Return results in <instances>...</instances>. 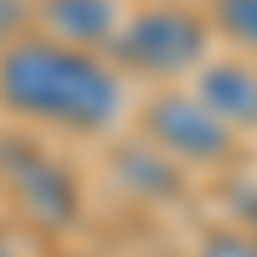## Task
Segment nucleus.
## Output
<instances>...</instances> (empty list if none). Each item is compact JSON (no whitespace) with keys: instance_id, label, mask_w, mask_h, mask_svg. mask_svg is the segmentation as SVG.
<instances>
[{"instance_id":"obj_1","label":"nucleus","mask_w":257,"mask_h":257,"mask_svg":"<svg viewBox=\"0 0 257 257\" xmlns=\"http://www.w3.org/2000/svg\"><path fill=\"white\" fill-rule=\"evenodd\" d=\"M149 139L165 144L170 155L180 160H196V165H216L231 155V128L206 108L201 98L190 93H165L149 103Z\"/></svg>"},{"instance_id":"obj_2","label":"nucleus","mask_w":257,"mask_h":257,"mask_svg":"<svg viewBox=\"0 0 257 257\" xmlns=\"http://www.w3.org/2000/svg\"><path fill=\"white\" fill-rule=\"evenodd\" d=\"M206 47V26L190 11L175 6H160V11H144L134 26L118 36V52L123 62H134L144 72H180L201 57Z\"/></svg>"},{"instance_id":"obj_3","label":"nucleus","mask_w":257,"mask_h":257,"mask_svg":"<svg viewBox=\"0 0 257 257\" xmlns=\"http://www.w3.org/2000/svg\"><path fill=\"white\" fill-rule=\"evenodd\" d=\"M62 67H67V52L62 47H41V41L16 47L0 62V98L16 113L52 118L57 113V93H62Z\"/></svg>"},{"instance_id":"obj_4","label":"nucleus","mask_w":257,"mask_h":257,"mask_svg":"<svg viewBox=\"0 0 257 257\" xmlns=\"http://www.w3.org/2000/svg\"><path fill=\"white\" fill-rule=\"evenodd\" d=\"M118 113V82L113 72L93 62L88 52H67V67H62V93H57V123L72 128H103Z\"/></svg>"},{"instance_id":"obj_5","label":"nucleus","mask_w":257,"mask_h":257,"mask_svg":"<svg viewBox=\"0 0 257 257\" xmlns=\"http://www.w3.org/2000/svg\"><path fill=\"white\" fill-rule=\"evenodd\" d=\"M196 98L226 128H257V72L242 67V62H216V67H206Z\"/></svg>"},{"instance_id":"obj_6","label":"nucleus","mask_w":257,"mask_h":257,"mask_svg":"<svg viewBox=\"0 0 257 257\" xmlns=\"http://www.w3.org/2000/svg\"><path fill=\"white\" fill-rule=\"evenodd\" d=\"M16 185H21V201L31 206V216L52 221V226L72 221V211H77V190H72V180L62 175L57 165L31 160L26 170H16Z\"/></svg>"},{"instance_id":"obj_7","label":"nucleus","mask_w":257,"mask_h":257,"mask_svg":"<svg viewBox=\"0 0 257 257\" xmlns=\"http://www.w3.org/2000/svg\"><path fill=\"white\" fill-rule=\"evenodd\" d=\"M47 21H52L57 36L88 47V41H103L113 31V0H52Z\"/></svg>"},{"instance_id":"obj_8","label":"nucleus","mask_w":257,"mask_h":257,"mask_svg":"<svg viewBox=\"0 0 257 257\" xmlns=\"http://www.w3.org/2000/svg\"><path fill=\"white\" fill-rule=\"evenodd\" d=\"M113 175L128 185V190H139V196H170L175 190V170H170V160H160L155 149H144V144H128L118 165H113Z\"/></svg>"},{"instance_id":"obj_9","label":"nucleus","mask_w":257,"mask_h":257,"mask_svg":"<svg viewBox=\"0 0 257 257\" xmlns=\"http://www.w3.org/2000/svg\"><path fill=\"white\" fill-rule=\"evenodd\" d=\"M216 21L231 41L257 52V0H216Z\"/></svg>"},{"instance_id":"obj_10","label":"nucleus","mask_w":257,"mask_h":257,"mask_svg":"<svg viewBox=\"0 0 257 257\" xmlns=\"http://www.w3.org/2000/svg\"><path fill=\"white\" fill-rule=\"evenodd\" d=\"M196 257H257V242L242 237V231H211Z\"/></svg>"},{"instance_id":"obj_11","label":"nucleus","mask_w":257,"mask_h":257,"mask_svg":"<svg viewBox=\"0 0 257 257\" xmlns=\"http://www.w3.org/2000/svg\"><path fill=\"white\" fill-rule=\"evenodd\" d=\"M16 26H21V6H16V0H0V36L16 31Z\"/></svg>"},{"instance_id":"obj_12","label":"nucleus","mask_w":257,"mask_h":257,"mask_svg":"<svg viewBox=\"0 0 257 257\" xmlns=\"http://www.w3.org/2000/svg\"><path fill=\"white\" fill-rule=\"evenodd\" d=\"M0 257H6V247H0Z\"/></svg>"}]
</instances>
